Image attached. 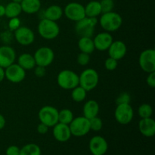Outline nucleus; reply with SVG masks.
I'll return each instance as SVG.
<instances>
[{
	"label": "nucleus",
	"instance_id": "obj_34",
	"mask_svg": "<svg viewBox=\"0 0 155 155\" xmlns=\"http://www.w3.org/2000/svg\"><path fill=\"white\" fill-rule=\"evenodd\" d=\"M118 65V61L115 60V59L109 57L104 61V68L106 70L109 71H113L117 68Z\"/></svg>",
	"mask_w": 155,
	"mask_h": 155
},
{
	"label": "nucleus",
	"instance_id": "obj_4",
	"mask_svg": "<svg viewBox=\"0 0 155 155\" xmlns=\"http://www.w3.org/2000/svg\"><path fill=\"white\" fill-rule=\"evenodd\" d=\"M99 82L98 72L92 68L84 70L79 76V86H82L87 92L95 89Z\"/></svg>",
	"mask_w": 155,
	"mask_h": 155
},
{
	"label": "nucleus",
	"instance_id": "obj_13",
	"mask_svg": "<svg viewBox=\"0 0 155 155\" xmlns=\"http://www.w3.org/2000/svg\"><path fill=\"white\" fill-rule=\"evenodd\" d=\"M14 37L21 45H30L35 40V34L33 30L25 26H21L14 31Z\"/></svg>",
	"mask_w": 155,
	"mask_h": 155
},
{
	"label": "nucleus",
	"instance_id": "obj_26",
	"mask_svg": "<svg viewBox=\"0 0 155 155\" xmlns=\"http://www.w3.org/2000/svg\"><path fill=\"white\" fill-rule=\"evenodd\" d=\"M5 16H6L9 19L10 18H17L22 12L21 4L18 2H15L12 1L11 2L8 3L7 5L5 6Z\"/></svg>",
	"mask_w": 155,
	"mask_h": 155
},
{
	"label": "nucleus",
	"instance_id": "obj_7",
	"mask_svg": "<svg viewBox=\"0 0 155 155\" xmlns=\"http://www.w3.org/2000/svg\"><path fill=\"white\" fill-rule=\"evenodd\" d=\"M70 130L72 136L77 137H82L86 136L90 131L89 120L84 116L77 117L74 118L69 124Z\"/></svg>",
	"mask_w": 155,
	"mask_h": 155
},
{
	"label": "nucleus",
	"instance_id": "obj_19",
	"mask_svg": "<svg viewBox=\"0 0 155 155\" xmlns=\"http://www.w3.org/2000/svg\"><path fill=\"white\" fill-rule=\"evenodd\" d=\"M141 134L145 137H152L155 134V121L153 118H142L139 123Z\"/></svg>",
	"mask_w": 155,
	"mask_h": 155
},
{
	"label": "nucleus",
	"instance_id": "obj_1",
	"mask_svg": "<svg viewBox=\"0 0 155 155\" xmlns=\"http://www.w3.org/2000/svg\"><path fill=\"white\" fill-rule=\"evenodd\" d=\"M101 28L106 32H115L119 30L123 24V18L120 14L114 12L101 14L99 19Z\"/></svg>",
	"mask_w": 155,
	"mask_h": 155
},
{
	"label": "nucleus",
	"instance_id": "obj_24",
	"mask_svg": "<svg viewBox=\"0 0 155 155\" xmlns=\"http://www.w3.org/2000/svg\"><path fill=\"white\" fill-rule=\"evenodd\" d=\"M18 64L25 71L32 70L36 66L33 55L29 53H23L18 57Z\"/></svg>",
	"mask_w": 155,
	"mask_h": 155
},
{
	"label": "nucleus",
	"instance_id": "obj_38",
	"mask_svg": "<svg viewBox=\"0 0 155 155\" xmlns=\"http://www.w3.org/2000/svg\"><path fill=\"white\" fill-rule=\"evenodd\" d=\"M33 69H35L34 70L35 75H36L37 77H39V78H41V77H43L45 75V74H46V71H45V68H44V67L37 66V65H36V66Z\"/></svg>",
	"mask_w": 155,
	"mask_h": 155
},
{
	"label": "nucleus",
	"instance_id": "obj_25",
	"mask_svg": "<svg viewBox=\"0 0 155 155\" xmlns=\"http://www.w3.org/2000/svg\"><path fill=\"white\" fill-rule=\"evenodd\" d=\"M78 47L81 52L89 54H92L95 49L93 39L91 37H80L78 41Z\"/></svg>",
	"mask_w": 155,
	"mask_h": 155
},
{
	"label": "nucleus",
	"instance_id": "obj_23",
	"mask_svg": "<svg viewBox=\"0 0 155 155\" xmlns=\"http://www.w3.org/2000/svg\"><path fill=\"white\" fill-rule=\"evenodd\" d=\"M85 8L86 17L88 18H97L101 15V8L98 0H92L88 2Z\"/></svg>",
	"mask_w": 155,
	"mask_h": 155
},
{
	"label": "nucleus",
	"instance_id": "obj_44",
	"mask_svg": "<svg viewBox=\"0 0 155 155\" xmlns=\"http://www.w3.org/2000/svg\"><path fill=\"white\" fill-rule=\"evenodd\" d=\"M5 7L2 5H0V18L5 16Z\"/></svg>",
	"mask_w": 155,
	"mask_h": 155
},
{
	"label": "nucleus",
	"instance_id": "obj_28",
	"mask_svg": "<svg viewBox=\"0 0 155 155\" xmlns=\"http://www.w3.org/2000/svg\"><path fill=\"white\" fill-rule=\"evenodd\" d=\"M86 94H87V91L86 89H83L82 86H77V87L72 89L71 97L74 101L80 103L86 99Z\"/></svg>",
	"mask_w": 155,
	"mask_h": 155
},
{
	"label": "nucleus",
	"instance_id": "obj_12",
	"mask_svg": "<svg viewBox=\"0 0 155 155\" xmlns=\"http://www.w3.org/2000/svg\"><path fill=\"white\" fill-rule=\"evenodd\" d=\"M5 78L12 83H19L26 77V71L18 63H14L5 68Z\"/></svg>",
	"mask_w": 155,
	"mask_h": 155
},
{
	"label": "nucleus",
	"instance_id": "obj_10",
	"mask_svg": "<svg viewBox=\"0 0 155 155\" xmlns=\"http://www.w3.org/2000/svg\"><path fill=\"white\" fill-rule=\"evenodd\" d=\"M134 117V110L130 104H117L114 111V117L117 122L121 125L130 124Z\"/></svg>",
	"mask_w": 155,
	"mask_h": 155
},
{
	"label": "nucleus",
	"instance_id": "obj_5",
	"mask_svg": "<svg viewBox=\"0 0 155 155\" xmlns=\"http://www.w3.org/2000/svg\"><path fill=\"white\" fill-rule=\"evenodd\" d=\"M98 24L97 18L85 17L75 24V31L80 37H91L93 36L95 26Z\"/></svg>",
	"mask_w": 155,
	"mask_h": 155
},
{
	"label": "nucleus",
	"instance_id": "obj_39",
	"mask_svg": "<svg viewBox=\"0 0 155 155\" xmlns=\"http://www.w3.org/2000/svg\"><path fill=\"white\" fill-rule=\"evenodd\" d=\"M146 83L149 87H155V72L149 73V74H148L146 79Z\"/></svg>",
	"mask_w": 155,
	"mask_h": 155
},
{
	"label": "nucleus",
	"instance_id": "obj_18",
	"mask_svg": "<svg viewBox=\"0 0 155 155\" xmlns=\"http://www.w3.org/2000/svg\"><path fill=\"white\" fill-rule=\"evenodd\" d=\"M52 133L54 139L60 142H68L72 136L69 125L61 123H58L53 127Z\"/></svg>",
	"mask_w": 155,
	"mask_h": 155
},
{
	"label": "nucleus",
	"instance_id": "obj_2",
	"mask_svg": "<svg viewBox=\"0 0 155 155\" xmlns=\"http://www.w3.org/2000/svg\"><path fill=\"white\" fill-rule=\"evenodd\" d=\"M38 33L39 36L47 40H51L58 36L60 33V27L56 21L43 18L41 19L38 24Z\"/></svg>",
	"mask_w": 155,
	"mask_h": 155
},
{
	"label": "nucleus",
	"instance_id": "obj_30",
	"mask_svg": "<svg viewBox=\"0 0 155 155\" xmlns=\"http://www.w3.org/2000/svg\"><path fill=\"white\" fill-rule=\"evenodd\" d=\"M138 114L141 118L151 117L153 114L152 107L149 104H141L138 109Z\"/></svg>",
	"mask_w": 155,
	"mask_h": 155
},
{
	"label": "nucleus",
	"instance_id": "obj_9",
	"mask_svg": "<svg viewBox=\"0 0 155 155\" xmlns=\"http://www.w3.org/2000/svg\"><path fill=\"white\" fill-rule=\"evenodd\" d=\"M141 69L147 74L155 72V50L148 48L142 51L139 58Z\"/></svg>",
	"mask_w": 155,
	"mask_h": 155
},
{
	"label": "nucleus",
	"instance_id": "obj_41",
	"mask_svg": "<svg viewBox=\"0 0 155 155\" xmlns=\"http://www.w3.org/2000/svg\"><path fill=\"white\" fill-rule=\"evenodd\" d=\"M2 40L3 41H9L12 40V33L10 32H5L2 34Z\"/></svg>",
	"mask_w": 155,
	"mask_h": 155
},
{
	"label": "nucleus",
	"instance_id": "obj_37",
	"mask_svg": "<svg viewBox=\"0 0 155 155\" xmlns=\"http://www.w3.org/2000/svg\"><path fill=\"white\" fill-rule=\"evenodd\" d=\"M20 150L21 148H18L16 145H10L6 149V155H20Z\"/></svg>",
	"mask_w": 155,
	"mask_h": 155
},
{
	"label": "nucleus",
	"instance_id": "obj_11",
	"mask_svg": "<svg viewBox=\"0 0 155 155\" xmlns=\"http://www.w3.org/2000/svg\"><path fill=\"white\" fill-rule=\"evenodd\" d=\"M64 14L68 19L72 21H80L86 17L85 8L82 4L76 2H70L65 6Z\"/></svg>",
	"mask_w": 155,
	"mask_h": 155
},
{
	"label": "nucleus",
	"instance_id": "obj_40",
	"mask_svg": "<svg viewBox=\"0 0 155 155\" xmlns=\"http://www.w3.org/2000/svg\"><path fill=\"white\" fill-rule=\"evenodd\" d=\"M48 127H47L46 125H45L44 124H42V123H40V124L37 126V132L39 134L44 135L45 134V133H48Z\"/></svg>",
	"mask_w": 155,
	"mask_h": 155
},
{
	"label": "nucleus",
	"instance_id": "obj_17",
	"mask_svg": "<svg viewBox=\"0 0 155 155\" xmlns=\"http://www.w3.org/2000/svg\"><path fill=\"white\" fill-rule=\"evenodd\" d=\"M109 57L120 61L124 58L127 52V47L126 44L121 40L113 41L111 45L107 49Z\"/></svg>",
	"mask_w": 155,
	"mask_h": 155
},
{
	"label": "nucleus",
	"instance_id": "obj_21",
	"mask_svg": "<svg viewBox=\"0 0 155 155\" xmlns=\"http://www.w3.org/2000/svg\"><path fill=\"white\" fill-rule=\"evenodd\" d=\"M20 4L22 12L28 15L38 13L41 9L40 0H22Z\"/></svg>",
	"mask_w": 155,
	"mask_h": 155
},
{
	"label": "nucleus",
	"instance_id": "obj_14",
	"mask_svg": "<svg viewBox=\"0 0 155 155\" xmlns=\"http://www.w3.org/2000/svg\"><path fill=\"white\" fill-rule=\"evenodd\" d=\"M89 148L92 155H104L108 149V145L104 137L95 136L89 141Z\"/></svg>",
	"mask_w": 155,
	"mask_h": 155
},
{
	"label": "nucleus",
	"instance_id": "obj_6",
	"mask_svg": "<svg viewBox=\"0 0 155 155\" xmlns=\"http://www.w3.org/2000/svg\"><path fill=\"white\" fill-rule=\"evenodd\" d=\"M40 123L46 125L48 128L53 127L58 123V110L51 105H45L41 107L38 114Z\"/></svg>",
	"mask_w": 155,
	"mask_h": 155
},
{
	"label": "nucleus",
	"instance_id": "obj_35",
	"mask_svg": "<svg viewBox=\"0 0 155 155\" xmlns=\"http://www.w3.org/2000/svg\"><path fill=\"white\" fill-rule=\"evenodd\" d=\"M130 101H131V97H130V94L128 92H122L117 98L116 104H130Z\"/></svg>",
	"mask_w": 155,
	"mask_h": 155
},
{
	"label": "nucleus",
	"instance_id": "obj_16",
	"mask_svg": "<svg viewBox=\"0 0 155 155\" xmlns=\"http://www.w3.org/2000/svg\"><path fill=\"white\" fill-rule=\"evenodd\" d=\"M113 41L114 39L111 34L106 31L97 34L93 39L95 48L101 51H107Z\"/></svg>",
	"mask_w": 155,
	"mask_h": 155
},
{
	"label": "nucleus",
	"instance_id": "obj_22",
	"mask_svg": "<svg viewBox=\"0 0 155 155\" xmlns=\"http://www.w3.org/2000/svg\"><path fill=\"white\" fill-rule=\"evenodd\" d=\"M63 15L64 11L62 8L57 5H51L48 6L45 10H44L45 18L53 21H57L60 20Z\"/></svg>",
	"mask_w": 155,
	"mask_h": 155
},
{
	"label": "nucleus",
	"instance_id": "obj_3",
	"mask_svg": "<svg viewBox=\"0 0 155 155\" xmlns=\"http://www.w3.org/2000/svg\"><path fill=\"white\" fill-rule=\"evenodd\" d=\"M58 85L65 90H72L79 86V75L71 70H63L57 77Z\"/></svg>",
	"mask_w": 155,
	"mask_h": 155
},
{
	"label": "nucleus",
	"instance_id": "obj_32",
	"mask_svg": "<svg viewBox=\"0 0 155 155\" xmlns=\"http://www.w3.org/2000/svg\"><path fill=\"white\" fill-rule=\"evenodd\" d=\"M100 5L101 8V14L112 12L114 8V0H101Z\"/></svg>",
	"mask_w": 155,
	"mask_h": 155
},
{
	"label": "nucleus",
	"instance_id": "obj_31",
	"mask_svg": "<svg viewBox=\"0 0 155 155\" xmlns=\"http://www.w3.org/2000/svg\"><path fill=\"white\" fill-rule=\"evenodd\" d=\"M89 124H90V130H93L95 132L100 131L103 127L102 120L98 116L89 119Z\"/></svg>",
	"mask_w": 155,
	"mask_h": 155
},
{
	"label": "nucleus",
	"instance_id": "obj_27",
	"mask_svg": "<svg viewBox=\"0 0 155 155\" xmlns=\"http://www.w3.org/2000/svg\"><path fill=\"white\" fill-rule=\"evenodd\" d=\"M40 147L34 143H29L22 147L20 150V155H41Z\"/></svg>",
	"mask_w": 155,
	"mask_h": 155
},
{
	"label": "nucleus",
	"instance_id": "obj_33",
	"mask_svg": "<svg viewBox=\"0 0 155 155\" xmlns=\"http://www.w3.org/2000/svg\"><path fill=\"white\" fill-rule=\"evenodd\" d=\"M77 61L80 66H86L90 62V55L86 53H80L77 56Z\"/></svg>",
	"mask_w": 155,
	"mask_h": 155
},
{
	"label": "nucleus",
	"instance_id": "obj_36",
	"mask_svg": "<svg viewBox=\"0 0 155 155\" xmlns=\"http://www.w3.org/2000/svg\"><path fill=\"white\" fill-rule=\"evenodd\" d=\"M8 28L11 31H15L17 29L21 27V21L18 18V17L10 18L8 21Z\"/></svg>",
	"mask_w": 155,
	"mask_h": 155
},
{
	"label": "nucleus",
	"instance_id": "obj_15",
	"mask_svg": "<svg viewBox=\"0 0 155 155\" xmlns=\"http://www.w3.org/2000/svg\"><path fill=\"white\" fill-rule=\"evenodd\" d=\"M15 60L16 52L12 47L7 45L0 46V67L5 69L15 63Z\"/></svg>",
	"mask_w": 155,
	"mask_h": 155
},
{
	"label": "nucleus",
	"instance_id": "obj_8",
	"mask_svg": "<svg viewBox=\"0 0 155 155\" xmlns=\"http://www.w3.org/2000/svg\"><path fill=\"white\" fill-rule=\"evenodd\" d=\"M33 57L37 66L47 68L54 61V53L49 47L42 46L36 50Z\"/></svg>",
	"mask_w": 155,
	"mask_h": 155
},
{
	"label": "nucleus",
	"instance_id": "obj_29",
	"mask_svg": "<svg viewBox=\"0 0 155 155\" xmlns=\"http://www.w3.org/2000/svg\"><path fill=\"white\" fill-rule=\"evenodd\" d=\"M74 118V114L70 109L64 108L58 111V123L69 125Z\"/></svg>",
	"mask_w": 155,
	"mask_h": 155
},
{
	"label": "nucleus",
	"instance_id": "obj_43",
	"mask_svg": "<svg viewBox=\"0 0 155 155\" xmlns=\"http://www.w3.org/2000/svg\"><path fill=\"white\" fill-rule=\"evenodd\" d=\"M5 78V69L2 67H0V83L4 80Z\"/></svg>",
	"mask_w": 155,
	"mask_h": 155
},
{
	"label": "nucleus",
	"instance_id": "obj_20",
	"mask_svg": "<svg viewBox=\"0 0 155 155\" xmlns=\"http://www.w3.org/2000/svg\"><path fill=\"white\" fill-rule=\"evenodd\" d=\"M99 104L95 100H89L85 103L83 106V116L89 120L97 117L99 113Z\"/></svg>",
	"mask_w": 155,
	"mask_h": 155
},
{
	"label": "nucleus",
	"instance_id": "obj_42",
	"mask_svg": "<svg viewBox=\"0 0 155 155\" xmlns=\"http://www.w3.org/2000/svg\"><path fill=\"white\" fill-rule=\"evenodd\" d=\"M5 124H6L5 118L4 117L3 115H2L1 114H0V130H2V129L4 128L5 126Z\"/></svg>",
	"mask_w": 155,
	"mask_h": 155
},
{
	"label": "nucleus",
	"instance_id": "obj_45",
	"mask_svg": "<svg viewBox=\"0 0 155 155\" xmlns=\"http://www.w3.org/2000/svg\"><path fill=\"white\" fill-rule=\"evenodd\" d=\"M12 2H18V3H21L22 2V0H12Z\"/></svg>",
	"mask_w": 155,
	"mask_h": 155
}]
</instances>
